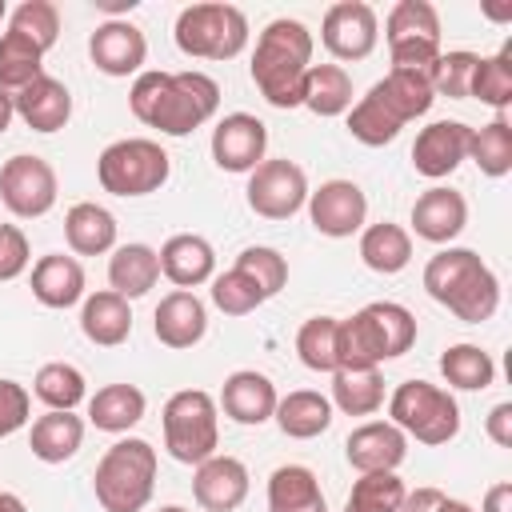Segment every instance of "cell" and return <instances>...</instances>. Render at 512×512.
<instances>
[{
	"mask_svg": "<svg viewBox=\"0 0 512 512\" xmlns=\"http://www.w3.org/2000/svg\"><path fill=\"white\" fill-rule=\"evenodd\" d=\"M320 44L332 60H368L380 44V16L364 0H336L320 20Z\"/></svg>",
	"mask_w": 512,
	"mask_h": 512,
	"instance_id": "7c38bea8",
	"label": "cell"
},
{
	"mask_svg": "<svg viewBox=\"0 0 512 512\" xmlns=\"http://www.w3.org/2000/svg\"><path fill=\"white\" fill-rule=\"evenodd\" d=\"M80 332L84 340H92L96 348H116L132 336V304L112 292V288H100V292H88L80 300Z\"/></svg>",
	"mask_w": 512,
	"mask_h": 512,
	"instance_id": "484cf974",
	"label": "cell"
},
{
	"mask_svg": "<svg viewBox=\"0 0 512 512\" xmlns=\"http://www.w3.org/2000/svg\"><path fill=\"white\" fill-rule=\"evenodd\" d=\"M312 48H316L312 32L292 16H276L260 28L248 72L272 108H300L304 76L312 68Z\"/></svg>",
	"mask_w": 512,
	"mask_h": 512,
	"instance_id": "7a4b0ae2",
	"label": "cell"
},
{
	"mask_svg": "<svg viewBox=\"0 0 512 512\" xmlns=\"http://www.w3.org/2000/svg\"><path fill=\"white\" fill-rule=\"evenodd\" d=\"M468 96L488 104L496 116H508V108H512V40H504L496 56H480Z\"/></svg>",
	"mask_w": 512,
	"mask_h": 512,
	"instance_id": "ab89813d",
	"label": "cell"
},
{
	"mask_svg": "<svg viewBox=\"0 0 512 512\" xmlns=\"http://www.w3.org/2000/svg\"><path fill=\"white\" fill-rule=\"evenodd\" d=\"M344 456L356 472H396L408 456V436L392 420H364L348 432Z\"/></svg>",
	"mask_w": 512,
	"mask_h": 512,
	"instance_id": "ffe728a7",
	"label": "cell"
},
{
	"mask_svg": "<svg viewBox=\"0 0 512 512\" xmlns=\"http://www.w3.org/2000/svg\"><path fill=\"white\" fill-rule=\"evenodd\" d=\"M476 64H480V56L468 52V48L440 52L436 64L428 68V84H432V92H436V96H448V100H468Z\"/></svg>",
	"mask_w": 512,
	"mask_h": 512,
	"instance_id": "bcb514c9",
	"label": "cell"
},
{
	"mask_svg": "<svg viewBox=\"0 0 512 512\" xmlns=\"http://www.w3.org/2000/svg\"><path fill=\"white\" fill-rule=\"evenodd\" d=\"M300 108H308L320 120L344 116L352 108V76L344 64H312L304 76V100Z\"/></svg>",
	"mask_w": 512,
	"mask_h": 512,
	"instance_id": "836d02e7",
	"label": "cell"
},
{
	"mask_svg": "<svg viewBox=\"0 0 512 512\" xmlns=\"http://www.w3.org/2000/svg\"><path fill=\"white\" fill-rule=\"evenodd\" d=\"M232 268H240L244 276H252L256 288L264 292V300H272V296L288 284V256L276 252V248H268V244H248V248H240V256H236Z\"/></svg>",
	"mask_w": 512,
	"mask_h": 512,
	"instance_id": "c3c4849f",
	"label": "cell"
},
{
	"mask_svg": "<svg viewBox=\"0 0 512 512\" xmlns=\"http://www.w3.org/2000/svg\"><path fill=\"white\" fill-rule=\"evenodd\" d=\"M268 512H328L316 472L304 464H280L268 476Z\"/></svg>",
	"mask_w": 512,
	"mask_h": 512,
	"instance_id": "d6a6232c",
	"label": "cell"
},
{
	"mask_svg": "<svg viewBox=\"0 0 512 512\" xmlns=\"http://www.w3.org/2000/svg\"><path fill=\"white\" fill-rule=\"evenodd\" d=\"M32 396L52 412H76L88 400V380L76 364L48 360V364H40V372L32 380Z\"/></svg>",
	"mask_w": 512,
	"mask_h": 512,
	"instance_id": "74e56055",
	"label": "cell"
},
{
	"mask_svg": "<svg viewBox=\"0 0 512 512\" xmlns=\"http://www.w3.org/2000/svg\"><path fill=\"white\" fill-rule=\"evenodd\" d=\"M172 176V156L148 140V136H124L112 140L100 156H96V180L104 192L136 200V196H152L168 184Z\"/></svg>",
	"mask_w": 512,
	"mask_h": 512,
	"instance_id": "ba28073f",
	"label": "cell"
},
{
	"mask_svg": "<svg viewBox=\"0 0 512 512\" xmlns=\"http://www.w3.org/2000/svg\"><path fill=\"white\" fill-rule=\"evenodd\" d=\"M208 148L220 172L248 176L260 160H268V124L252 112H228L216 120Z\"/></svg>",
	"mask_w": 512,
	"mask_h": 512,
	"instance_id": "5bb4252c",
	"label": "cell"
},
{
	"mask_svg": "<svg viewBox=\"0 0 512 512\" xmlns=\"http://www.w3.org/2000/svg\"><path fill=\"white\" fill-rule=\"evenodd\" d=\"M408 220H412V232L420 240H428V244H452L464 232V224H468V200H464V192H456L448 184H432L428 192H420L412 200Z\"/></svg>",
	"mask_w": 512,
	"mask_h": 512,
	"instance_id": "d6986e66",
	"label": "cell"
},
{
	"mask_svg": "<svg viewBox=\"0 0 512 512\" xmlns=\"http://www.w3.org/2000/svg\"><path fill=\"white\" fill-rule=\"evenodd\" d=\"M328 400L344 416H376L384 408V376H380V368H336Z\"/></svg>",
	"mask_w": 512,
	"mask_h": 512,
	"instance_id": "e575fe53",
	"label": "cell"
},
{
	"mask_svg": "<svg viewBox=\"0 0 512 512\" xmlns=\"http://www.w3.org/2000/svg\"><path fill=\"white\" fill-rule=\"evenodd\" d=\"M276 400H280V392H276V384H272L264 372H256V368H236V372L224 376V388H220L216 408H224V416H228L232 424L260 428V424L272 420Z\"/></svg>",
	"mask_w": 512,
	"mask_h": 512,
	"instance_id": "ac0fdd59",
	"label": "cell"
},
{
	"mask_svg": "<svg viewBox=\"0 0 512 512\" xmlns=\"http://www.w3.org/2000/svg\"><path fill=\"white\" fill-rule=\"evenodd\" d=\"M484 16L488 20H512V4L508 8H484Z\"/></svg>",
	"mask_w": 512,
	"mask_h": 512,
	"instance_id": "91938a15",
	"label": "cell"
},
{
	"mask_svg": "<svg viewBox=\"0 0 512 512\" xmlns=\"http://www.w3.org/2000/svg\"><path fill=\"white\" fill-rule=\"evenodd\" d=\"M128 108L144 128H156L160 136H188L220 112V84L200 68H144L140 76H132Z\"/></svg>",
	"mask_w": 512,
	"mask_h": 512,
	"instance_id": "6da1fadb",
	"label": "cell"
},
{
	"mask_svg": "<svg viewBox=\"0 0 512 512\" xmlns=\"http://www.w3.org/2000/svg\"><path fill=\"white\" fill-rule=\"evenodd\" d=\"M156 512H188V508H180V504H164V508H156Z\"/></svg>",
	"mask_w": 512,
	"mask_h": 512,
	"instance_id": "94428289",
	"label": "cell"
},
{
	"mask_svg": "<svg viewBox=\"0 0 512 512\" xmlns=\"http://www.w3.org/2000/svg\"><path fill=\"white\" fill-rule=\"evenodd\" d=\"M8 28L20 32V36H28L40 52H48L60 40V8L52 0H20L8 12Z\"/></svg>",
	"mask_w": 512,
	"mask_h": 512,
	"instance_id": "f6af8a7d",
	"label": "cell"
},
{
	"mask_svg": "<svg viewBox=\"0 0 512 512\" xmlns=\"http://www.w3.org/2000/svg\"><path fill=\"white\" fill-rule=\"evenodd\" d=\"M484 432L496 448H512V400H500L488 416H484Z\"/></svg>",
	"mask_w": 512,
	"mask_h": 512,
	"instance_id": "f5cc1de1",
	"label": "cell"
},
{
	"mask_svg": "<svg viewBox=\"0 0 512 512\" xmlns=\"http://www.w3.org/2000/svg\"><path fill=\"white\" fill-rule=\"evenodd\" d=\"M116 216L96 204V200H80L64 212V240L72 248V256H104L116 248Z\"/></svg>",
	"mask_w": 512,
	"mask_h": 512,
	"instance_id": "83f0119b",
	"label": "cell"
},
{
	"mask_svg": "<svg viewBox=\"0 0 512 512\" xmlns=\"http://www.w3.org/2000/svg\"><path fill=\"white\" fill-rule=\"evenodd\" d=\"M444 500V492L440 488H432V484H420V488H412V492H404V500H400V512H436V504Z\"/></svg>",
	"mask_w": 512,
	"mask_h": 512,
	"instance_id": "db71d44e",
	"label": "cell"
},
{
	"mask_svg": "<svg viewBox=\"0 0 512 512\" xmlns=\"http://www.w3.org/2000/svg\"><path fill=\"white\" fill-rule=\"evenodd\" d=\"M248 488H252L248 464L236 456L216 452L192 468V500L204 512H236L248 500Z\"/></svg>",
	"mask_w": 512,
	"mask_h": 512,
	"instance_id": "2e32d148",
	"label": "cell"
},
{
	"mask_svg": "<svg viewBox=\"0 0 512 512\" xmlns=\"http://www.w3.org/2000/svg\"><path fill=\"white\" fill-rule=\"evenodd\" d=\"M28 264H32V248H28L24 228L4 224V232H0V284H8V280H16V276H24V272H28Z\"/></svg>",
	"mask_w": 512,
	"mask_h": 512,
	"instance_id": "816d5d0a",
	"label": "cell"
},
{
	"mask_svg": "<svg viewBox=\"0 0 512 512\" xmlns=\"http://www.w3.org/2000/svg\"><path fill=\"white\" fill-rule=\"evenodd\" d=\"M0 512H28V504L16 492H0Z\"/></svg>",
	"mask_w": 512,
	"mask_h": 512,
	"instance_id": "6f0895ef",
	"label": "cell"
},
{
	"mask_svg": "<svg viewBox=\"0 0 512 512\" xmlns=\"http://www.w3.org/2000/svg\"><path fill=\"white\" fill-rule=\"evenodd\" d=\"M36 76H44V52L20 36V32H4L0 36V92L16 96L20 88H28Z\"/></svg>",
	"mask_w": 512,
	"mask_h": 512,
	"instance_id": "60d3db41",
	"label": "cell"
},
{
	"mask_svg": "<svg viewBox=\"0 0 512 512\" xmlns=\"http://www.w3.org/2000/svg\"><path fill=\"white\" fill-rule=\"evenodd\" d=\"M368 96L404 128L420 116H428V108L436 104V92L428 84V72H412V68H388L384 80H376L368 88Z\"/></svg>",
	"mask_w": 512,
	"mask_h": 512,
	"instance_id": "603a6c76",
	"label": "cell"
},
{
	"mask_svg": "<svg viewBox=\"0 0 512 512\" xmlns=\"http://www.w3.org/2000/svg\"><path fill=\"white\" fill-rule=\"evenodd\" d=\"M424 292L464 324H484L500 308V280L472 248H440L424 264Z\"/></svg>",
	"mask_w": 512,
	"mask_h": 512,
	"instance_id": "3957f363",
	"label": "cell"
},
{
	"mask_svg": "<svg viewBox=\"0 0 512 512\" xmlns=\"http://www.w3.org/2000/svg\"><path fill=\"white\" fill-rule=\"evenodd\" d=\"M12 120H16V108H12V96L8 92H0V136L12 128Z\"/></svg>",
	"mask_w": 512,
	"mask_h": 512,
	"instance_id": "9f6ffc18",
	"label": "cell"
},
{
	"mask_svg": "<svg viewBox=\"0 0 512 512\" xmlns=\"http://www.w3.org/2000/svg\"><path fill=\"white\" fill-rule=\"evenodd\" d=\"M4 16H8V4H4V0H0V20H4Z\"/></svg>",
	"mask_w": 512,
	"mask_h": 512,
	"instance_id": "6125c7cd",
	"label": "cell"
},
{
	"mask_svg": "<svg viewBox=\"0 0 512 512\" xmlns=\"http://www.w3.org/2000/svg\"><path fill=\"white\" fill-rule=\"evenodd\" d=\"M156 280H160V256H156L152 244L132 240V244H116L112 248V256H108V288L120 292L128 304L148 296L156 288Z\"/></svg>",
	"mask_w": 512,
	"mask_h": 512,
	"instance_id": "4316f807",
	"label": "cell"
},
{
	"mask_svg": "<svg viewBox=\"0 0 512 512\" xmlns=\"http://www.w3.org/2000/svg\"><path fill=\"white\" fill-rule=\"evenodd\" d=\"M0 232H4V224H0Z\"/></svg>",
	"mask_w": 512,
	"mask_h": 512,
	"instance_id": "be15d7a7",
	"label": "cell"
},
{
	"mask_svg": "<svg viewBox=\"0 0 512 512\" xmlns=\"http://www.w3.org/2000/svg\"><path fill=\"white\" fill-rule=\"evenodd\" d=\"M156 256H160V276L172 280L184 292H192V288H200V284H208L216 276V248L200 232H176V236H168L156 248Z\"/></svg>",
	"mask_w": 512,
	"mask_h": 512,
	"instance_id": "7402d4cb",
	"label": "cell"
},
{
	"mask_svg": "<svg viewBox=\"0 0 512 512\" xmlns=\"http://www.w3.org/2000/svg\"><path fill=\"white\" fill-rule=\"evenodd\" d=\"M32 420V392L16 380H0V440L16 436Z\"/></svg>",
	"mask_w": 512,
	"mask_h": 512,
	"instance_id": "f907efd6",
	"label": "cell"
},
{
	"mask_svg": "<svg viewBox=\"0 0 512 512\" xmlns=\"http://www.w3.org/2000/svg\"><path fill=\"white\" fill-rule=\"evenodd\" d=\"M436 512H472V504H464V500H456V496H444V500L436 504Z\"/></svg>",
	"mask_w": 512,
	"mask_h": 512,
	"instance_id": "680465c9",
	"label": "cell"
},
{
	"mask_svg": "<svg viewBox=\"0 0 512 512\" xmlns=\"http://www.w3.org/2000/svg\"><path fill=\"white\" fill-rule=\"evenodd\" d=\"M480 512H512V480H500L484 492V504Z\"/></svg>",
	"mask_w": 512,
	"mask_h": 512,
	"instance_id": "11a10c76",
	"label": "cell"
},
{
	"mask_svg": "<svg viewBox=\"0 0 512 512\" xmlns=\"http://www.w3.org/2000/svg\"><path fill=\"white\" fill-rule=\"evenodd\" d=\"M296 356L308 372H336V316H312L296 332Z\"/></svg>",
	"mask_w": 512,
	"mask_h": 512,
	"instance_id": "ee69618b",
	"label": "cell"
},
{
	"mask_svg": "<svg viewBox=\"0 0 512 512\" xmlns=\"http://www.w3.org/2000/svg\"><path fill=\"white\" fill-rule=\"evenodd\" d=\"M80 444H84V416H76V412H52L48 408L28 428V448L40 464H64L80 452Z\"/></svg>",
	"mask_w": 512,
	"mask_h": 512,
	"instance_id": "f546056e",
	"label": "cell"
},
{
	"mask_svg": "<svg viewBox=\"0 0 512 512\" xmlns=\"http://www.w3.org/2000/svg\"><path fill=\"white\" fill-rule=\"evenodd\" d=\"M156 468H160V456L148 440L140 436L116 440L112 448H104L92 472L96 504L104 512H144L156 488Z\"/></svg>",
	"mask_w": 512,
	"mask_h": 512,
	"instance_id": "277c9868",
	"label": "cell"
},
{
	"mask_svg": "<svg viewBox=\"0 0 512 512\" xmlns=\"http://www.w3.org/2000/svg\"><path fill=\"white\" fill-rule=\"evenodd\" d=\"M468 136L472 128L464 120H432L428 128L416 132L412 144V168L424 180H444L468 160Z\"/></svg>",
	"mask_w": 512,
	"mask_h": 512,
	"instance_id": "e0dca14e",
	"label": "cell"
},
{
	"mask_svg": "<svg viewBox=\"0 0 512 512\" xmlns=\"http://www.w3.org/2000/svg\"><path fill=\"white\" fill-rule=\"evenodd\" d=\"M36 304L44 308H76L88 292H84V264L76 256H64V252H48L32 264V280H28Z\"/></svg>",
	"mask_w": 512,
	"mask_h": 512,
	"instance_id": "d4e9b609",
	"label": "cell"
},
{
	"mask_svg": "<svg viewBox=\"0 0 512 512\" xmlns=\"http://www.w3.org/2000/svg\"><path fill=\"white\" fill-rule=\"evenodd\" d=\"M384 40L392 68L428 72L436 64L440 48V12L428 0H396L384 16Z\"/></svg>",
	"mask_w": 512,
	"mask_h": 512,
	"instance_id": "9c48e42d",
	"label": "cell"
},
{
	"mask_svg": "<svg viewBox=\"0 0 512 512\" xmlns=\"http://www.w3.org/2000/svg\"><path fill=\"white\" fill-rule=\"evenodd\" d=\"M308 192V172L288 156H272L248 172L244 200L264 220H292L308 204Z\"/></svg>",
	"mask_w": 512,
	"mask_h": 512,
	"instance_id": "8fae6325",
	"label": "cell"
},
{
	"mask_svg": "<svg viewBox=\"0 0 512 512\" xmlns=\"http://www.w3.org/2000/svg\"><path fill=\"white\" fill-rule=\"evenodd\" d=\"M384 360V344L364 308L336 320V368H380Z\"/></svg>",
	"mask_w": 512,
	"mask_h": 512,
	"instance_id": "d590c367",
	"label": "cell"
},
{
	"mask_svg": "<svg viewBox=\"0 0 512 512\" xmlns=\"http://www.w3.org/2000/svg\"><path fill=\"white\" fill-rule=\"evenodd\" d=\"M360 260L376 276H396L412 264V232L404 224L380 220L360 228Z\"/></svg>",
	"mask_w": 512,
	"mask_h": 512,
	"instance_id": "4dcf8cb0",
	"label": "cell"
},
{
	"mask_svg": "<svg viewBox=\"0 0 512 512\" xmlns=\"http://www.w3.org/2000/svg\"><path fill=\"white\" fill-rule=\"evenodd\" d=\"M212 304L224 312V316H248L264 304V292L256 288L252 276H244L240 268H228V272H216L212 280Z\"/></svg>",
	"mask_w": 512,
	"mask_h": 512,
	"instance_id": "681fc988",
	"label": "cell"
},
{
	"mask_svg": "<svg viewBox=\"0 0 512 512\" xmlns=\"http://www.w3.org/2000/svg\"><path fill=\"white\" fill-rule=\"evenodd\" d=\"M152 332L164 348H196L208 332V304L196 296V292H184V288H172L168 296H160L156 312H152Z\"/></svg>",
	"mask_w": 512,
	"mask_h": 512,
	"instance_id": "44dd1931",
	"label": "cell"
},
{
	"mask_svg": "<svg viewBox=\"0 0 512 512\" xmlns=\"http://www.w3.org/2000/svg\"><path fill=\"white\" fill-rule=\"evenodd\" d=\"M404 492L408 488L396 472H360L344 500V512H400Z\"/></svg>",
	"mask_w": 512,
	"mask_h": 512,
	"instance_id": "7bdbcfd3",
	"label": "cell"
},
{
	"mask_svg": "<svg viewBox=\"0 0 512 512\" xmlns=\"http://www.w3.org/2000/svg\"><path fill=\"white\" fill-rule=\"evenodd\" d=\"M348 116V132H352V140H360L364 148H384V144H392L396 136H400V124L364 92L360 100H352V108L344 112Z\"/></svg>",
	"mask_w": 512,
	"mask_h": 512,
	"instance_id": "7dc6e473",
	"label": "cell"
},
{
	"mask_svg": "<svg viewBox=\"0 0 512 512\" xmlns=\"http://www.w3.org/2000/svg\"><path fill=\"white\" fill-rule=\"evenodd\" d=\"M364 312H368V320H372V328H376L388 360L404 356L416 344V316L404 304H396V300H372V304H364Z\"/></svg>",
	"mask_w": 512,
	"mask_h": 512,
	"instance_id": "b9f144b4",
	"label": "cell"
},
{
	"mask_svg": "<svg viewBox=\"0 0 512 512\" xmlns=\"http://www.w3.org/2000/svg\"><path fill=\"white\" fill-rule=\"evenodd\" d=\"M88 56L96 64V72L112 76V80H128L144 72L148 60V36L124 16V20H104L96 24V32L88 36Z\"/></svg>",
	"mask_w": 512,
	"mask_h": 512,
	"instance_id": "9a60e30c",
	"label": "cell"
},
{
	"mask_svg": "<svg viewBox=\"0 0 512 512\" xmlns=\"http://www.w3.org/2000/svg\"><path fill=\"white\" fill-rule=\"evenodd\" d=\"M468 160L484 176H492V180L508 176L512 172V120L508 116H492L488 124L472 128V136H468Z\"/></svg>",
	"mask_w": 512,
	"mask_h": 512,
	"instance_id": "f35d334b",
	"label": "cell"
},
{
	"mask_svg": "<svg viewBox=\"0 0 512 512\" xmlns=\"http://www.w3.org/2000/svg\"><path fill=\"white\" fill-rule=\"evenodd\" d=\"M440 376L456 392H484L496 380V360L480 344H448L440 352Z\"/></svg>",
	"mask_w": 512,
	"mask_h": 512,
	"instance_id": "8d00e7d4",
	"label": "cell"
},
{
	"mask_svg": "<svg viewBox=\"0 0 512 512\" xmlns=\"http://www.w3.org/2000/svg\"><path fill=\"white\" fill-rule=\"evenodd\" d=\"M248 16L236 4L224 0H204L180 8L172 24V40L184 56L192 60H236L248 48Z\"/></svg>",
	"mask_w": 512,
	"mask_h": 512,
	"instance_id": "8992f818",
	"label": "cell"
},
{
	"mask_svg": "<svg viewBox=\"0 0 512 512\" xmlns=\"http://www.w3.org/2000/svg\"><path fill=\"white\" fill-rule=\"evenodd\" d=\"M160 428H164V452L176 464L196 468L200 460L216 456V448H220V408H216V396L204 392V388L172 392L164 400Z\"/></svg>",
	"mask_w": 512,
	"mask_h": 512,
	"instance_id": "5b68a950",
	"label": "cell"
},
{
	"mask_svg": "<svg viewBox=\"0 0 512 512\" xmlns=\"http://www.w3.org/2000/svg\"><path fill=\"white\" fill-rule=\"evenodd\" d=\"M12 108H16V116L32 132L52 136V132H60L72 120V92H68L64 80H56V76L44 72V76H36L28 88H20L12 96Z\"/></svg>",
	"mask_w": 512,
	"mask_h": 512,
	"instance_id": "cb8c5ba5",
	"label": "cell"
},
{
	"mask_svg": "<svg viewBox=\"0 0 512 512\" xmlns=\"http://www.w3.org/2000/svg\"><path fill=\"white\" fill-rule=\"evenodd\" d=\"M56 168L36 152H16L0 164V200L16 220H40L56 208Z\"/></svg>",
	"mask_w": 512,
	"mask_h": 512,
	"instance_id": "30bf717a",
	"label": "cell"
},
{
	"mask_svg": "<svg viewBox=\"0 0 512 512\" xmlns=\"http://www.w3.org/2000/svg\"><path fill=\"white\" fill-rule=\"evenodd\" d=\"M272 420H276V428L288 440H316L320 432L332 428V400L324 392L296 388V392H288V396L276 400Z\"/></svg>",
	"mask_w": 512,
	"mask_h": 512,
	"instance_id": "1f68e13d",
	"label": "cell"
},
{
	"mask_svg": "<svg viewBox=\"0 0 512 512\" xmlns=\"http://www.w3.org/2000/svg\"><path fill=\"white\" fill-rule=\"evenodd\" d=\"M144 412H148V396L136 384H124V380L104 384L88 396V424L100 428V432H112V436L136 428L144 420Z\"/></svg>",
	"mask_w": 512,
	"mask_h": 512,
	"instance_id": "f1b7e54d",
	"label": "cell"
},
{
	"mask_svg": "<svg viewBox=\"0 0 512 512\" xmlns=\"http://www.w3.org/2000/svg\"><path fill=\"white\" fill-rule=\"evenodd\" d=\"M388 420L416 444L440 448L460 432V404L448 388L428 380H404L388 396Z\"/></svg>",
	"mask_w": 512,
	"mask_h": 512,
	"instance_id": "52a82bcc",
	"label": "cell"
},
{
	"mask_svg": "<svg viewBox=\"0 0 512 512\" xmlns=\"http://www.w3.org/2000/svg\"><path fill=\"white\" fill-rule=\"evenodd\" d=\"M308 220L320 236L328 240H344V236H356L364 224H368V196L356 180H324L320 188L308 192Z\"/></svg>",
	"mask_w": 512,
	"mask_h": 512,
	"instance_id": "4fadbf2b",
	"label": "cell"
}]
</instances>
